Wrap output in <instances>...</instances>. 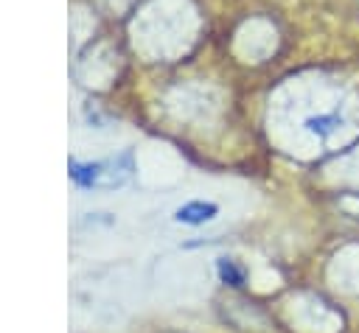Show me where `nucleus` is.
<instances>
[{
	"instance_id": "2",
	"label": "nucleus",
	"mask_w": 359,
	"mask_h": 333,
	"mask_svg": "<svg viewBox=\"0 0 359 333\" xmlns=\"http://www.w3.org/2000/svg\"><path fill=\"white\" fill-rule=\"evenodd\" d=\"M337 126H339L337 115H311V118H306V129L314 132L317 137H328Z\"/></svg>"
},
{
	"instance_id": "1",
	"label": "nucleus",
	"mask_w": 359,
	"mask_h": 333,
	"mask_svg": "<svg viewBox=\"0 0 359 333\" xmlns=\"http://www.w3.org/2000/svg\"><path fill=\"white\" fill-rule=\"evenodd\" d=\"M216 215H219V207L213 201H199V199L174 210V221L177 224H188V227H199L205 221H213Z\"/></svg>"
},
{
	"instance_id": "3",
	"label": "nucleus",
	"mask_w": 359,
	"mask_h": 333,
	"mask_svg": "<svg viewBox=\"0 0 359 333\" xmlns=\"http://www.w3.org/2000/svg\"><path fill=\"white\" fill-rule=\"evenodd\" d=\"M216 269H219V277H222L224 283H230V285H241V283H244V271H241V269H238L233 260H227V257H219Z\"/></svg>"
}]
</instances>
